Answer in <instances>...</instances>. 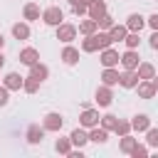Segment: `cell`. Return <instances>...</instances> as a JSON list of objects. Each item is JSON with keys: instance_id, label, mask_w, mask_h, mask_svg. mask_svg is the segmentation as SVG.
Listing matches in <instances>:
<instances>
[{"instance_id": "83f0119b", "label": "cell", "mask_w": 158, "mask_h": 158, "mask_svg": "<svg viewBox=\"0 0 158 158\" xmlns=\"http://www.w3.org/2000/svg\"><path fill=\"white\" fill-rule=\"evenodd\" d=\"M40 84H42V81H37L35 77H25V79H22V91H25V94H35V91L40 89Z\"/></svg>"}, {"instance_id": "836d02e7", "label": "cell", "mask_w": 158, "mask_h": 158, "mask_svg": "<svg viewBox=\"0 0 158 158\" xmlns=\"http://www.w3.org/2000/svg\"><path fill=\"white\" fill-rule=\"evenodd\" d=\"M146 143H148V148H158V128L146 131Z\"/></svg>"}, {"instance_id": "7a4b0ae2", "label": "cell", "mask_w": 158, "mask_h": 158, "mask_svg": "<svg viewBox=\"0 0 158 158\" xmlns=\"http://www.w3.org/2000/svg\"><path fill=\"white\" fill-rule=\"evenodd\" d=\"M42 126H44V131H62V126H64V116L57 114V111H49V114H44Z\"/></svg>"}, {"instance_id": "7402d4cb", "label": "cell", "mask_w": 158, "mask_h": 158, "mask_svg": "<svg viewBox=\"0 0 158 158\" xmlns=\"http://www.w3.org/2000/svg\"><path fill=\"white\" fill-rule=\"evenodd\" d=\"M12 37L15 40H30V25L27 22H15L12 25Z\"/></svg>"}, {"instance_id": "d6a6232c", "label": "cell", "mask_w": 158, "mask_h": 158, "mask_svg": "<svg viewBox=\"0 0 158 158\" xmlns=\"http://www.w3.org/2000/svg\"><path fill=\"white\" fill-rule=\"evenodd\" d=\"M123 42H126V47H128V49H136V47L141 44V35H138V32H128Z\"/></svg>"}, {"instance_id": "4dcf8cb0", "label": "cell", "mask_w": 158, "mask_h": 158, "mask_svg": "<svg viewBox=\"0 0 158 158\" xmlns=\"http://www.w3.org/2000/svg\"><path fill=\"white\" fill-rule=\"evenodd\" d=\"M94 37H96L99 49H106V47H111V44H114V42H111V37H109V32H94Z\"/></svg>"}, {"instance_id": "603a6c76", "label": "cell", "mask_w": 158, "mask_h": 158, "mask_svg": "<svg viewBox=\"0 0 158 158\" xmlns=\"http://www.w3.org/2000/svg\"><path fill=\"white\" fill-rule=\"evenodd\" d=\"M126 35H128L126 25H114V27L109 30V37H111V42H123V40H126Z\"/></svg>"}, {"instance_id": "ffe728a7", "label": "cell", "mask_w": 158, "mask_h": 158, "mask_svg": "<svg viewBox=\"0 0 158 158\" xmlns=\"http://www.w3.org/2000/svg\"><path fill=\"white\" fill-rule=\"evenodd\" d=\"M89 141H91V143H106V141H109V131L101 128V126H91V131H89Z\"/></svg>"}, {"instance_id": "7bdbcfd3", "label": "cell", "mask_w": 158, "mask_h": 158, "mask_svg": "<svg viewBox=\"0 0 158 158\" xmlns=\"http://www.w3.org/2000/svg\"><path fill=\"white\" fill-rule=\"evenodd\" d=\"M2 47H5V37L0 35V49H2Z\"/></svg>"}, {"instance_id": "f546056e", "label": "cell", "mask_w": 158, "mask_h": 158, "mask_svg": "<svg viewBox=\"0 0 158 158\" xmlns=\"http://www.w3.org/2000/svg\"><path fill=\"white\" fill-rule=\"evenodd\" d=\"M114 133H116V136H126V133H131V121L118 118V121H116V126H114Z\"/></svg>"}, {"instance_id": "e0dca14e", "label": "cell", "mask_w": 158, "mask_h": 158, "mask_svg": "<svg viewBox=\"0 0 158 158\" xmlns=\"http://www.w3.org/2000/svg\"><path fill=\"white\" fill-rule=\"evenodd\" d=\"M101 81H104L106 86H116V84H118V69H116V67H104Z\"/></svg>"}, {"instance_id": "30bf717a", "label": "cell", "mask_w": 158, "mask_h": 158, "mask_svg": "<svg viewBox=\"0 0 158 158\" xmlns=\"http://www.w3.org/2000/svg\"><path fill=\"white\" fill-rule=\"evenodd\" d=\"M22 79H25V77H20L17 72H7L5 79H2V86H7L10 91H20V89H22Z\"/></svg>"}, {"instance_id": "e575fe53", "label": "cell", "mask_w": 158, "mask_h": 158, "mask_svg": "<svg viewBox=\"0 0 158 158\" xmlns=\"http://www.w3.org/2000/svg\"><path fill=\"white\" fill-rule=\"evenodd\" d=\"M96 25H99V27H101V30H111V27H114V25H116V22H114V17H111V15H109V12H106V15H101V17H99V20H96Z\"/></svg>"}, {"instance_id": "6da1fadb", "label": "cell", "mask_w": 158, "mask_h": 158, "mask_svg": "<svg viewBox=\"0 0 158 158\" xmlns=\"http://www.w3.org/2000/svg\"><path fill=\"white\" fill-rule=\"evenodd\" d=\"M62 20H64V12H62V7H57V5H52V7H47V10L42 12V22L49 25V27L62 25Z\"/></svg>"}, {"instance_id": "8fae6325", "label": "cell", "mask_w": 158, "mask_h": 158, "mask_svg": "<svg viewBox=\"0 0 158 158\" xmlns=\"http://www.w3.org/2000/svg\"><path fill=\"white\" fill-rule=\"evenodd\" d=\"M69 141H72L74 148H84V146L89 143V133L84 131V126H81V128H74V131L69 133Z\"/></svg>"}, {"instance_id": "ac0fdd59", "label": "cell", "mask_w": 158, "mask_h": 158, "mask_svg": "<svg viewBox=\"0 0 158 158\" xmlns=\"http://www.w3.org/2000/svg\"><path fill=\"white\" fill-rule=\"evenodd\" d=\"M86 12H89L91 20H99L101 15H106V0H94V2L86 7Z\"/></svg>"}, {"instance_id": "b9f144b4", "label": "cell", "mask_w": 158, "mask_h": 158, "mask_svg": "<svg viewBox=\"0 0 158 158\" xmlns=\"http://www.w3.org/2000/svg\"><path fill=\"white\" fill-rule=\"evenodd\" d=\"M151 81H153V86H156V91H158V74H156V77H153Z\"/></svg>"}, {"instance_id": "4fadbf2b", "label": "cell", "mask_w": 158, "mask_h": 158, "mask_svg": "<svg viewBox=\"0 0 158 158\" xmlns=\"http://www.w3.org/2000/svg\"><path fill=\"white\" fill-rule=\"evenodd\" d=\"M138 62H141V57H138L136 49H126V52L121 54V64H123V69H136Z\"/></svg>"}, {"instance_id": "9c48e42d", "label": "cell", "mask_w": 158, "mask_h": 158, "mask_svg": "<svg viewBox=\"0 0 158 158\" xmlns=\"http://www.w3.org/2000/svg\"><path fill=\"white\" fill-rule=\"evenodd\" d=\"M143 25H146V17L138 15V12H131V15L126 17V30H128V32H141Z\"/></svg>"}, {"instance_id": "1f68e13d", "label": "cell", "mask_w": 158, "mask_h": 158, "mask_svg": "<svg viewBox=\"0 0 158 158\" xmlns=\"http://www.w3.org/2000/svg\"><path fill=\"white\" fill-rule=\"evenodd\" d=\"M116 121H118V118H116L114 114H106V116H101V118H99V123H101V128H106V131H114V126H116Z\"/></svg>"}, {"instance_id": "7c38bea8", "label": "cell", "mask_w": 158, "mask_h": 158, "mask_svg": "<svg viewBox=\"0 0 158 158\" xmlns=\"http://www.w3.org/2000/svg\"><path fill=\"white\" fill-rule=\"evenodd\" d=\"M20 62H22L25 67H32V64L40 62V52H37L35 47H25V49L20 52Z\"/></svg>"}, {"instance_id": "8d00e7d4", "label": "cell", "mask_w": 158, "mask_h": 158, "mask_svg": "<svg viewBox=\"0 0 158 158\" xmlns=\"http://www.w3.org/2000/svg\"><path fill=\"white\" fill-rule=\"evenodd\" d=\"M7 101H10V89L0 86V106H7Z\"/></svg>"}, {"instance_id": "4316f807", "label": "cell", "mask_w": 158, "mask_h": 158, "mask_svg": "<svg viewBox=\"0 0 158 158\" xmlns=\"http://www.w3.org/2000/svg\"><path fill=\"white\" fill-rule=\"evenodd\" d=\"M96 30H99V25H96V20H91V17L79 22V32H81V35H94Z\"/></svg>"}, {"instance_id": "d590c367", "label": "cell", "mask_w": 158, "mask_h": 158, "mask_svg": "<svg viewBox=\"0 0 158 158\" xmlns=\"http://www.w3.org/2000/svg\"><path fill=\"white\" fill-rule=\"evenodd\" d=\"M128 156H131V158H148V146L136 143V146H133V151H131Z\"/></svg>"}, {"instance_id": "2e32d148", "label": "cell", "mask_w": 158, "mask_h": 158, "mask_svg": "<svg viewBox=\"0 0 158 158\" xmlns=\"http://www.w3.org/2000/svg\"><path fill=\"white\" fill-rule=\"evenodd\" d=\"M62 62H64L67 67H74V64L79 62V49L72 47V44H67V47L62 49Z\"/></svg>"}, {"instance_id": "f35d334b", "label": "cell", "mask_w": 158, "mask_h": 158, "mask_svg": "<svg viewBox=\"0 0 158 158\" xmlns=\"http://www.w3.org/2000/svg\"><path fill=\"white\" fill-rule=\"evenodd\" d=\"M146 25H148L151 30H158V12H153V15L146 20Z\"/></svg>"}, {"instance_id": "5bb4252c", "label": "cell", "mask_w": 158, "mask_h": 158, "mask_svg": "<svg viewBox=\"0 0 158 158\" xmlns=\"http://www.w3.org/2000/svg\"><path fill=\"white\" fill-rule=\"evenodd\" d=\"M148 128H151V118H148L146 114H136V116L131 118V131L143 133V131H148Z\"/></svg>"}, {"instance_id": "d4e9b609", "label": "cell", "mask_w": 158, "mask_h": 158, "mask_svg": "<svg viewBox=\"0 0 158 158\" xmlns=\"http://www.w3.org/2000/svg\"><path fill=\"white\" fill-rule=\"evenodd\" d=\"M22 17H25L27 22H32V20H40V7H37L35 2H27V5L22 7Z\"/></svg>"}, {"instance_id": "f1b7e54d", "label": "cell", "mask_w": 158, "mask_h": 158, "mask_svg": "<svg viewBox=\"0 0 158 158\" xmlns=\"http://www.w3.org/2000/svg\"><path fill=\"white\" fill-rule=\"evenodd\" d=\"M99 44H96V37L94 35H84V42H81V52H96Z\"/></svg>"}, {"instance_id": "52a82bcc", "label": "cell", "mask_w": 158, "mask_h": 158, "mask_svg": "<svg viewBox=\"0 0 158 158\" xmlns=\"http://www.w3.org/2000/svg\"><path fill=\"white\" fill-rule=\"evenodd\" d=\"M138 81H141V79H138L136 69H126V72H118V86H123V89H133Z\"/></svg>"}, {"instance_id": "3957f363", "label": "cell", "mask_w": 158, "mask_h": 158, "mask_svg": "<svg viewBox=\"0 0 158 158\" xmlns=\"http://www.w3.org/2000/svg\"><path fill=\"white\" fill-rule=\"evenodd\" d=\"M94 101H96V106H101V109L111 106V101H114V91H111V86L101 84V86L96 89V94H94Z\"/></svg>"}, {"instance_id": "5b68a950", "label": "cell", "mask_w": 158, "mask_h": 158, "mask_svg": "<svg viewBox=\"0 0 158 158\" xmlns=\"http://www.w3.org/2000/svg\"><path fill=\"white\" fill-rule=\"evenodd\" d=\"M99 118H101V116H99V111H96V109H89V106H86V109H84V111L79 114V126H84V128L99 126Z\"/></svg>"}, {"instance_id": "484cf974", "label": "cell", "mask_w": 158, "mask_h": 158, "mask_svg": "<svg viewBox=\"0 0 158 158\" xmlns=\"http://www.w3.org/2000/svg\"><path fill=\"white\" fill-rule=\"evenodd\" d=\"M54 151L59 153V156H69V151H72V141H69V136L67 138H57V143H54Z\"/></svg>"}, {"instance_id": "8992f818", "label": "cell", "mask_w": 158, "mask_h": 158, "mask_svg": "<svg viewBox=\"0 0 158 158\" xmlns=\"http://www.w3.org/2000/svg\"><path fill=\"white\" fill-rule=\"evenodd\" d=\"M101 54H99V62L104 64V67H118V62H121V54L116 52V49H111V47H106V49H99Z\"/></svg>"}, {"instance_id": "cb8c5ba5", "label": "cell", "mask_w": 158, "mask_h": 158, "mask_svg": "<svg viewBox=\"0 0 158 158\" xmlns=\"http://www.w3.org/2000/svg\"><path fill=\"white\" fill-rule=\"evenodd\" d=\"M136 143H138V138H133L131 133H126V136H121V143H118V151L128 156V153L133 151V146H136Z\"/></svg>"}, {"instance_id": "74e56055", "label": "cell", "mask_w": 158, "mask_h": 158, "mask_svg": "<svg viewBox=\"0 0 158 158\" xmlns=\"http://www.w3.org/2000/svg\"><path fill=\"white\" fill-rule=\"evenodd\" d=\"M86 7H89V5H84V2H74V5H72V10H74L77 15H86Z\"/></svg>"}, {"instance_id": "44dd1931", "label": "cell", "mask_w": 158, "mask_h": 158, "mask_svg": "<svg viewBox=\"0 0 158 158\" xmlns=\"http://www.w3.org/2000/svg\"><path fill=\"white\" fill-rule=\"evenodd\" d=\"M30 77H35L37 81H44V79L49 77V69H47V64H42V62L32 64V67H30Z\"/></svg>"}, {"instance_id": "60d3db41", "label": "cell", "mask_w": 158, "mask_h": 158, "mask_svg": "<svg viewBox=\"0 0 158 158\" xmlns=\"http://www.w3.org/2000/svg\"><path fill=\"white\" fill-rule=\"evenodd\" d=\"M5 67V54H2V49H0V69Z\"/></svg>"}, {"instance_id": "9a60e30c", "label": "cell", "mask_w": 158, "mask_h": 158, "mask_svg": "<svg viewBox=\"0 0 158 158\" xmlns=\"http://www.w3.org/2000/svg\"><path fill=\"white\" fill-rule=\"evenodd\" d=\"M27 143H32V146H37V143H42V138H44V126H37V123H32L30 128H27Z\"/></svg>"}, {"instance_id": "d6986e66", "label": "cell", "mask_w": 158, "mask_h": 158, "mask_svg": "<svg viewBox=\"0 0 158 158\" xmlns=\"http://www.w3.org/2000/svg\"><path fill=\"white\" fill-rule=\"evenodd\" d=\"M136 74H138V79H153V77H156V67H153L151 62H138Z\"/></svg>"}, {"instance_id": "277c9868", "label": "cell", "mask_w": 158, "mask_h": 158, "mask_svg": "<svg viewBox=\"0 0 158 158\" xmlns=\"http://www.w3.org/2000/svg\"><path fill=\"white\" fill-rule=\"evenodd\" d=\"M74 37H77V27H74V25H69V22L57 25V40H59V42L69 44V42H74Z\"/></svg>"}, {"instance_id": "ba28073f", "label": "cell", "mask_w": 158, "mask_h": 158, "mask_svg": "<svg viewBox=\"0 0 158 158\" xmlns=\"http://www.w3.org/2000/svg\"><path fill=\"white\" fill-rule=\"evenodd\" d=\"M133 89H136V91H138V96H141V99H153V96H156V94H158V91H156V86H153V81H151V79H141V81H138V84H136V86H133Z\"/></svg>"}, {"instance_id": "ab89813d", "label": "cell", "mask_w": 158, "mask_h": 158, "mask_svg": "<svg viewBox=\"0 0 158 158\" xmlns=\"http://www.w3.org/2000/svg\"><path fill=\"white\" fill-rule=\"evenodd\" d=\"M148 44H151V49H158V30H153V35L148 37Z\"/></svg>"}]
</instances>
